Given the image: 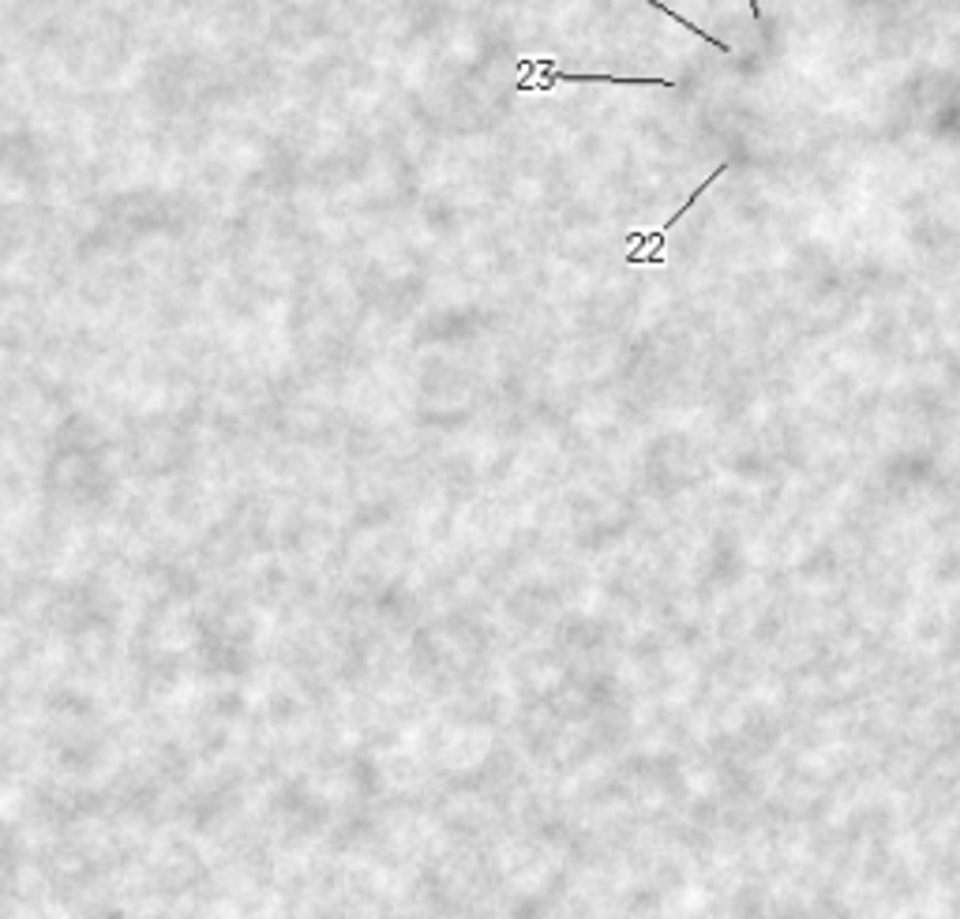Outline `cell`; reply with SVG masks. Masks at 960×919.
<instances>
[{"label":"cell","mask_w":960,"mask_h":919,"mask_svg":"<svg viewBox=\"0 0 960 919\" xmlns=\"http://www.w3.org/2000/svg\"><path fill=\"white\" fill-rule=\"evenodd\" d=\"M521 68V83L518 90H552L555 83H619V87H634V83H641V87H665L672 90L676 83L672 79H660V76H571V72H559L552 61H518Z\"/></svg>","instance_id":"cell-1"},{"label":"cell","mask_w":960,"mask_h":919,"mask_svg":"<svg viewBox=\"0 0 960 919\" xmlns=\"http://www.w3.org/2000/svg\"><path fill=\"white\" fill-rule=\"evenodd\" d=\"M751 15H754V20H762V8H758V0H751Z\"/></svg>","instance_id":"cell-3"},{"label":"cell","mask_w":960,"mask_h":919,"mask_svg":"<svg viewBox=\"0 0 960 919\" xmlns=\"http://www.w3.org/2000/svg\"><path fill=\"white\" fill-rule=\"evenodd\" d=\"M724 173H729V162H721V165H716V170H713V176H710V181H702V184H698V192H694V196H691V199H687V203H683V207H679V210H676V215H672V218H668V221H665V226H660V229H654V234H634V237H630V252H627V263H638V256H641V252H646V245H654V252H649L646 259H641V263H665V234H668V229H672V226H676V221H679V218H683V215H687V210H691V207H694V203H698V196H702V192H705V188H710V184H713V181H721V176H724Z\"/></svg>","instance_id":"cell-2"}]
</instances>
